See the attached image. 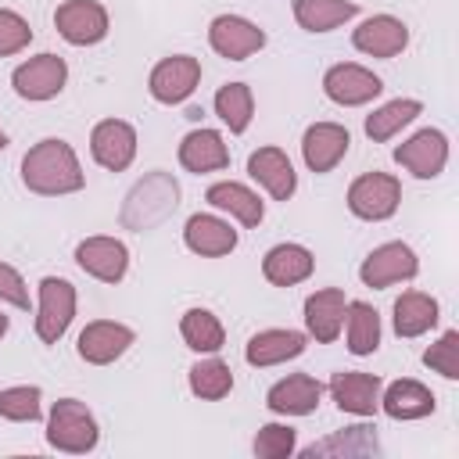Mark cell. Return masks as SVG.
Listing matches in <instances>:
<instances>
[{"instance_id":"1","label":"cell","mask_w":459,"mask_h":459,"mask_svg":"<svg viewBox=\"0 0 459 459\" xmlns=\"http://www.w3.org/2000/svg\"><path fill=\"white\" fill-rule=\"evenodd\" d=\"M22 183L39 197H65V194H79L86 186V172L68 140L47 136L25 151Z\"/></svg>"},{"instance_id":"2","label":"cell","mask_w":459,"mask_h":459,"mask_svg":"<svg viewBox=\"0 0 459 459\" xmlns=\"http://www.w3.org/2000/svg\"><path fill=\"white\" fill-rule=\"evenodd\" d=\"M179 204V183L154 169L147 172L143 179H136V186L126 194V204H122V226L126 230H154L158 222H165Z\"/></svg>"},{"instance_id":"3","label":"cell","mask_w":459,"mask_h":459,"mask_svg":"<svg viewBox=\"0 0 459 459\" xmlns=\"http://www.w3.org/2000/svg\"><path fill=\"white\" fill-rule=\"evenodd\" d=\"M100 441L97 416L79 398H57L47 412V445L68 455H86Z\"/></svg>"},{"instance_id":"4","label":"cell","mask_w":459,"mask_h":459,"mask_svg":"<svg viewBox=\"0 0 459 459\" xmlns=\"http://www.w3.org/2000/svg\"><path fill=\"white\" fill-rule=\"evenodd\" d=\"M79 294L65 276H43L36 287V337L43 344H57L75 319Z\"/></svg>"},{"instance_id":"5","label":"cell","mask_w":459,"mask_h":459,"mask_svg":"<svg viewBox=\"0 0 459 459\" xmlns=\"http://www.w3.org/2000/svg\"><path fill=\"white\" fill-rule=\"evenodd\" d=\"M348 212L362 222H384L402 204V183L391 172H362L348 186Z\"/></svg>"},{"instance_id":"6","label":"cell","mask_w":459,"mask_h":459,"mask_svg":"<svg viewBox=\"0 0 459 459\" xmlns=\"http://www.w3.org/2000/svg\"><path fill=\"white\" fill-rule=\"evenodd\" d=\"M416 273H420V258L405 240L377 244L359 265V280L366 287H373V290H384V287H394V283H409V280H416Z\"/></svg>"},{"instance_id":"7","label":"cell","mask_w":459,"mask_h":459,"mask_svg":"<svg viewBox=\"0 0 459 459\" xmlns=\"http://www.w3.org/2000/svg\"><path fill=\"white\" fill-rule=\"evenodd\" d=\"M68 82V65L65 57L43 50L29 61H22L14 72H11V86L22 100H32V104H43V100H54Z\"/></svg>"},{"instance_id":"8","label":"cell","mask_w":459,"mask_h":459,"mask_svg":"<svg viewBox=\"0 0 459 459\" xmlns=\"http://www.w3.org/2000/svg\"><path fill=\"white\" fill-rule=\"evenodd\" d=\"M54 29L72 47H93L108 36L111 18L100 0H65L54 11Z\"/></svg>"},{"instance_id":"9","label":"cell","mask_w":459,"mask_h":459,"mask_svg":"<svg viewBox=\"0 0 459 459\" xmlns=\"http://www.w3.org/2000/svg\"><path fill=\"white\" fill-rule=\"evenodd\" d=\"M380 90H384V79L373 68L355 65V61H341L323 72V93H326V100H333L341 108H362V104L377 100Z\"/></svg>"},{"instance_id":"10","label":"cell","mask_w":459,"mask_h":459,"mask_svg":"<svg viewBox=\"0 0 459 459\" xmlns=\"http://www.w3.org/2000/svg\"><path fill=\"white\" fill-rule=\"evenodd\" d=\"M208 47L226 61H247L265 47V29L244 14H215L208 25Z\"/></svg>"},{"instance_id":"11","label":"cell","mask_w":459,"mask_h":459,"mask_svg":"<svg viewBox=\"0 0 459 459\" xmlns=\"http://www.w3.org/2000/svg\"><path fill=\"white\" fill-rule=\"evenodd\" d=\"M201 82V61L194 54H172V57H161L151 75H147V90L158 104H183Z\"/></svg>"},{"instance_id":"12","label":"cell","mask_w":459,"mask_h":459,"mask_svg":"<svg viewBox=\"0 0 459 459\" xmlns=\"http://www.w3.org/2000/svg\"><path fill=\"white\" fill-rule=\"evenodd\" d=\"M394 161L416 179H437L448 165V136L441 129H420L394 147Z\"/></svg>"},{"instance_id":"13","label":"cell","mask_w":459,"mask_h":459,"mask_svg":"<svg viewBox=\"0 0 459 459\" xmlns=\"http://www.w3.org/2000/svg\"><path fill=\"white\" fill-rule=\"evenodd\" d=\"M75 265L100 283H122L129 273V247L118 237L97 233L75 244Z\"/></svg>"},{"instance_id":"14","label":"cell","mask_w":459,"mask_h":459,"mask_svg":"<svg viewBox=\"0 0 459 459\" xmlns=\"http://www.w3.org/2000/svg\"><path fill=\"white\" fill-rule=\"evenodd\" d=\"M136 129L126 118H100L90 129V154L108 172H126L136 158Z\"/></svg>"},{"instance_id":"15","label":"cell","mask_w":459,"mask_h":459,"mask_svg":"<svg viewBox=\"0 0 459 459\" xmlns=\"http://www.w3.org/2000/svg\"><path fill=\"white\" fill-rule=\"evenodd\" d=\"M133 341H136L133 326L115 323V319H93V323L82 326V333L75 341V351L90 366H111L115 359H122L129 351Z\"/></svg>"},{"instance_id":"16","label":"cell","mask_w":459,"mask_h":459,"mask_svg":"<svg viewBox=\"0 0 459 459\" xmlns=\"http://www.w3.org/2000/svg\"><path fill=\"white\" fill-rule=\"evenodd\" d=\"M348 147H351V133L341 122H312L301 133V158H305L308 172H316V176L333 172L344 161Z\"/></svg>"},{"instance_id":"17","label":"cell","mask_w":459,"mask_h":459,"mask_svg":"<svg viewBox=\"0 0 459 459\" xmlns=\"http://www.w3.org/2000/svg\"><path fill=\"white\" fill-rule=\"evenodd\" d=\"M247 176L273 197V201H290L294 190H298V172H294V161L287 158L283 147H255L247 154Z\"/></svg>"},{"instance_id":"18","label":"cell","mask_w":459,"mask_h":459,"mask_svg":"<svg viewBox=\"0 0 459 459\" xmlns=\"http://www.w3.org/2000/svg\"><path fill=\"white\" fill-rule=\"evenodd\" d=\"M351 47L366 57H398L409 47V25L394 14H369L359 22V29L351 32Z\"/></svg>"},{"instance_id":"19","label":"cell","mask_w":459,"mask_h":459,"mask_svg":"<svg viewBox=\"0 0 459 459\" xmlns=\"http://www.w3.org/2000/svg\"><path fill=\"white\" fill-rule=\"evenodd\" d=\"M305 348H308V333H305V330L269 326V330H258V333L247 337L244 359H247V366H255V369H269V366H280V362L298 359Z\"/></svg>"},{"instance_id":"20","label":"cell","mask_w":459,"mask_h":459,"mask_svg":"<svg viewBox=\"0 0 459 459\" xmlns=\"http://www.w3.org/2000/svg\"><path fill=\"white\" fill-rule=\"evenodd\" d=\"M380 377L377 373H362V369H344V373H333L330 380V398L337 402L341 412L348 416H377L380 409Z\"/></svg>"},{"instance_id":"21","label":"cell","mask_w":459,"mask_h":459,"mask_svg":"<svg viewBox=\"0 0 459 459\" xmlns=\"http://www.w3.org/2000/svg\"><path fill=\"white\" fill-rule=\"evenodd\" d=\"M237 240H240V233L233 230V222L215 212H197L183 226V244L201 258H222L237 247Z\"/></svg>"},{"instance_id":"22","label":"cell","mask_w":459,"mask_h":459,"mask_svg":"<svg viewBox=\"0 0 459 459\" xmlns=\"http://www.w3.org/2000/svg\"><path fill=\"white\" fill-rule=\"evenodd\" d=\"M344 308L348 294L341 287H323L305 298V333L316 337L319 344H333L344 326Z\"/></svg>"},{"instance_id":"23","label":"cell","mask_w":459,"mask_h":459,"mask_svg":"<svg viewBox=\"0 0 459 459\" xmlns=\"http://www.w3.org/2000/svg\"><path fill=\"white\" fill-rule=\"evenodd\" d=\"M319 398H323V384L308 373H287L265 391V405L276 416H308L319 409Z\"/></svg>"},{"instance_id":"24","label":"cell","mask_w":459,"mask_h":459,"mask_svg":"<svg viewBox=\"0 0 459 459\" xmlns=\"http://www.w3.org/2000/svg\"><path fill=\"white\" fill-rule=\"evenodd\" d=\"M176 154H179V165H183L186 172H194V176L219 172V169L230 165V147H226L222 133H219V129H208V126L190 129V133L179 140V151H176Z\"/></svg>"},{"instance_id":"25","label":"cell","mask_w":459,"mask_h":459,"mask_svg":"<svg viewBox=\"0 0 459 459\" xmlns=\"http://www.w3.org/2000/svg\"><path fill=\"white\" fill-rule=\"evenodd\" d=\"M204 201L215 208V212H226L230 219H237L240 226L255 230L262 219H265V201L247 186V183H237V179H219L204 190Z\"/></svg>"},{"instance_id":"26","label":"cell","mask_w":459,"mask_h":459,"mask_svg":"<svg viewBox=\"0 0 459 459\" xmlns=\"http://www.w3.org/2000/svg\"><path fill=\"white\" fill-rule=\"evenodd\" d=\"M316 269V255L305 247V244H294V240H283L276 247L265 251L262 258V276L273 283V287H294V283H305Z\"/></svg>"},{"instance_id":"27","label":"cell","mask_w":459,"mask_h":459,"mask_svg":"<svg viewBox=\"0 0 459 459\" xmlns=\"http://www.w3.org/2000/svg\"><path fill=\"white\" fill-rule=\"evenodd\" d=\"M380 409L391 416V420H423L437 409V398L427 384L405 377V380H394L387 387H380Z\"/></svg>"},{"instance_id":"28","label":"cell","mask_w":459,"mask_h":459,"mask_svg":"<svg viewBox=\"0 0 459 459\" xmlns=\"http://www.w3.org/2000/svg\"><path fill=\"white\" fill-rule=\"evenodd\" d=\"M441 319V305L434 294H423V290H405L394 298V308H391V323H394V333L398 337H423L427 330H434Z\"/></svg>"},{"instance_id":"29","label":"cell","mask_w":459,"mask_h":459,"mask_svg":"<svg viewBox=\"0 0 459 459\" xmlns=\"http://www.w3.org/2000/svg\"><path fill=\"white\" fill-rule=\"evenodd\" d=\"M420 115H423V104H420L416 97H394V100L373 108V111L366 115V126H362V129H366V136H369L373 143H387V140L398 136L405 126H412Z\"/></svg>"},{"instance_id":"30","label":"cell","mask_w":459,"mask_h":459,"mask_svg":"<svg viewBox=\"0 0 459 459\" xmlns=\"http://www.w3.org/2000/svg\"><path fill=\"white\" fill-rule=\"evenodd\" d=\"M344 341H348V351L351 355H373L380 348V312L369 305V301H348L344 308Z\"/></svg>"},{"instance_id":"31","label":"cell","mask_w":459,"mask_h":459,"mask_svg":"<svg viewBox=\"0 0 459 459\" xmlns=\"http://www.w3.org/2000/svg\"><path fill=\"white\" fill-rule=\"evenodd\" d=\"M179 333H183V344L197 355H215L226 344V326L212 308H186L179 319Z\"/></svg>"},{"instance_id":"32","label":"cell","mask_w":459,"mask_h":459,"mask_svg":"<svg viewBox=\"0 0 459 459\" xmlns=\"http://www.w3.org/2000/svg\"><path fill=\"white\" fill-rule=\"evenodd\" d=\"M359 14L355 0H294V22L305 32H333Z\"/></svg>"},{"instance_id":"33","label":"cell","mask_w":459,"mask_h":459,"mask_svg":"<svg viewBox=\"0 0 459 459\" xmlns=\"http://www.w3.org/2000/svg\"><path fill=\"white\" fill-rule=\"evenodd\" d=\"M215 115L222 118V126L230 133H247L251 118H255V93L247 82H222L215 93Z\"/></svg>"},{"instance_id":"34","label":"cell","mask_w":459,"mask_h":459,"mask_svg":"<svg viewBox=\"0 0 459 459\" xmlns=\"http://www.w3.org/2000/svg\"><path fill=\"white\" fill-rule=\"evenodd\" d=\"M186 384H190V391H194L201 402H219V398H226V394L233 391V369H230V366L219 359V351H215V355H208V359H201V362L190 366Z\"/></svg>"},{"instance_id":"35","label":"cell","mask_w":459,"mask_h":459,"mask_svg":"<svg viewBox=\"0 0 459 459\" xmlns=\"http://www.w3.org/2000/svg\"><path fill=\"white\" fill-rule=\"evenodd\" d=\"M373 430L377 427H348V430H341V434H333L326 441L308 445L305 455H373V452H380Z\"/></svg>"},{"instance_id":"36","label":"cell","mask_w":459,"mask_h":459,"mask_svg":"<svg viewBox=\"0 0 459 459\" xmlns=\"http://www.w3.org/2000/svg\"><path fill=\"white\" fill-rule=\"evenodd\" d=\"M0 416L11 423H36L43 416V391L36 384H14L0 391Z\"/></svg>"},{"instance_id":"37","label":"cell","mask_w":459,"mask_h":459,"mask_svg":"<svg viewBox=\"0 0 459 459\" xmlns=\"http://www.w3.org/2000/svg\"><path fill=\"white\" fill-rule=\"evenodd\" d=\"M251 448H255L258 459H283V455H294V452H298V430H294L290 423H265V427H258Z\"/></svg>"},{"instance_id":"38","label":"cell","mask_w":459,"mask_h":459,"mask_svg":"<svg viewBox=\"0 0 459 459\" xmlns=\"http://www.w3.org/2000/svg\"><path fill=\"white\" fill-rule=\"evenodd\" d=\"M423 366L441 373L445 380H459V330H445L427 351H423Z\"/></svg>"},{"instance_id":"39","label":"cell","mask_w":459,"mask_h":459,"mask_svg":"<svg viewBox=\"0 0 459 459\" xmlns=\"http://www.w3.org/2000/svg\"><path fill=\"white\" fill-rule=\"evenodd\" d=\"M29 43H32V25L18 11L0 7V57L22 54Z\"/></svg>"},{"instance_id":"40","label":"cell","mask_w":459,"mask_h":459,"mask_svg":"<svg viewBox=\"0 0 459 459\" xmlns=\"http://www.w3.org/2000/svg\"><path fill=\"white\" fill-rule=\"evenodd\" d=\"M0 301L14 305V308H29V287L22 280V273L11 262H0Z\"/></svg>"},{"instance_id":"41","label":"cell","mask_w":459,"mask_h":459,"mask_svg":"<svg viewBox=\"0 0 459 459\" xmlns=\"http://www.w3.org/2000/svg\"><path fill=\"white\" fill-rule=\"evenodd\" d=\"M4 333H7V316L0 312V341H4Z\"/></svg>"},{"instance_id":"42","label":"cell","mask_w":459,"mask_h":459,"mask_svg":"<svg viewBox=\"0 0 459 459\" xmlns=\"http://www.w3.org/2000/svg\"><path fill=\"white\" fill-rule=\"evenodd\" d=\"M4 147H7V133L0 129V151H4Z\"/></svg>"}]
</instances>
